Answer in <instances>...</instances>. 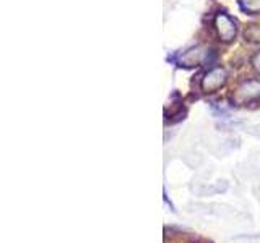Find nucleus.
<instances>
[{"mask_svg":"<svg viewBox=\"0 0 260 243\" xmlns=\"http://www.w3.org/2000/svg\"><path fill=\"white\" fill-rule=\"evenodd\" d=\"M238 2L246 15H260V0H238Z\"/></svg>","mask_w":260,"mask_h":243,"instance_id":"5","label":"nucleus"},{"mask_svg":"<svg viewBox=\"0 0 260 243\" xmlns=\"http://www.w3.org/2000/svg\"><path fill=\"white\" fill-rule=\"evenodd\" d=\"M250 65L257 73H260V51H257L254 55L250 57Z\"/></svg>","mask_w":260,"mask_h":243,"instance_id":"7","label":"nucleus"},{"mask_svg":"<svg viewBox=\"0 0 260 243\" xmlns=\"http://www.w3.org/2000/svg\"><path fill=\"white\" fill-rule=\"evenodd\" d=\"M213 26L216 29L219 40H223V43H233L236 36H238V23L224 12H219L215 15Z\"/></svg>","mask_w":260,"mask_h":243,"instance_id":"3","label":"nucleus"},{"mask_svg":"<svg viewBox=\"0 0 260 243\" xmlns=\"http://www.w3.org/2000/svg\"><path fill=\"white\" fill-rule=\"evenodd\" d=\"M244 37H246L247 43L260 44V24H249L244 31Z\"/></svg>","mask_w":260,"mask_h":243,"instance_id":"6","label":"nucleus"},{"mask_svg":"<svg viewBox=\"0 0 260 243\" xmlns=\"http://www.w3.org/2000/svg\"><path fill=\"white\" fill-rule=\"evenodd\" d=\"M215 57V52L207 46H195L187 49V51L179 57L177 65L184 68H193V67H202L211 62Z\"/></svg>","mask_w":260,"mask_h":243,"instance_id":"1","label":"nucleus"},{"mask_svg":"<svg viewBox=\"0 0 260 243\" xmlns=\"http://www.w3.org/2000/svg\"><path fill=\"white\" fill-rule=\"evenodd\" d=\"M260 97V79L250 78L244 79L238 85V88L234 89V93L231 94V99L236 105H246L257 101Z\"/></svg>","mask_w":260,"mask_h":243,"instance_id":"2","label":"nucleus"},{"mask_svg":"<svg viewBox=\"0 0 260 243\" xmlns=\"http://www.w3.org/2000/svg\"><path fill=\"white\" fill-rule=\"evenodd\" d=\"M228 81V73L223 67H211L205 71V75L200 79V89L202 93L211 94L221 89Z\"/></svg>","mask_w":260,"mask_h":243,"instance_id":"4","label":"nucleus"}]
</instances>
